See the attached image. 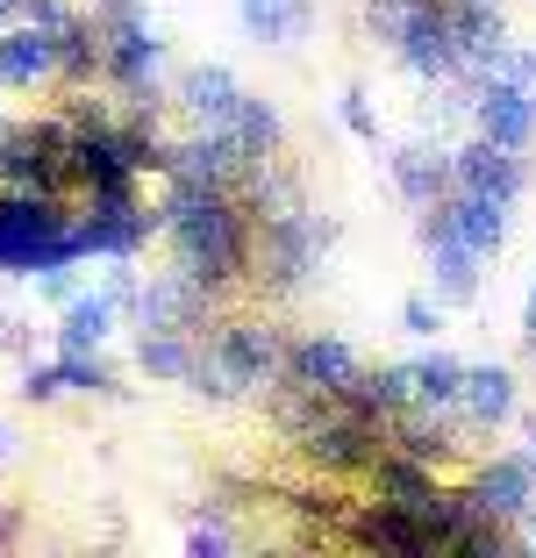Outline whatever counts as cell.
Here are the masks:
<instances>
[{
  "mask_svg": "<svg viewBox=\"0 0 536 558\" xmlns=\"http://www.w3.org/2000/svg\"><path fill=\"white\" fill-rule=\"evenodd\" d=\"M165 208H158V230L172 236V258L186 279H200L208 294L236 287L251 265V215L244 201L229 194V186H200V180H179L165 172Z\"/></svg>",
  "mask_w": 536,
  "mask_h": 558,
  "instance_id": "1",
  "label": "cell"
},
{
  "mask_svg": "<svg viewBox=\"0 0 536 558\" xmlns=\"http://www.w3.org/2000/svg\"><path fill=\"white\" fill-rule=\"evenodd\" d=\"M86 22L100 29V72L122 86L130 108H150L158 100V72H165V36L150 22V8L144 0H94Z\"/></svg>",
  "mask_w": 536,
  "mask_h": 558,
  "instance_id": "2",
  "label": "cell"
},
{
  "mask_svg": "<svg viewBox=\"0 0 536 558\" xmlns=\"http://www.w3.org/2000/svg\"><path fill=\"white\" fill-rule=\"evenodd\" d=\"M251 258H258V279L272 287V294H301L315 272H322L329 244H337V222H322V215L308 208H287V215H265V222H251Z\"/></svg>",
  "mask_w": 536,
  "mask_h": 558,
  "instance_id": "3",
  "label": "cell"
},
{
  "mask_svg": "<svg viewBox=\"0 0 536 558\" xmlns=\"http://www.w3.org/2000/svg\"><path fill=\"white\" fill-rule=\"evenodd\" d=\"M415 236H423V265H429V294L443 301V308H472L479 301V251L458 244L451 215H443V201H429L423 222H415Z\"/></svg>",
  "mask_w": 536,
  "mask_h": 558,
  "instance_id": "4",
  "label": "cell"
},
{
  "mask_svg": "<svg viewBox=\"0 0 536 558\" xmlns=\"http://www.w3.org/2000/svg\"><path fill=\"white\" fill-rule=\"evenodd\" d=\"M208 351L222 359V373L236 379V395H251V387H272L279 373H287V337H279L272 323H251V315H236V323H222L208 337Z\"/></svg>",
  "mask_w": 536,
  "mask_h": 558,
  "instance_id": "5",
  "label": "cell"
},
{
  "mask_svg": "<svg viewBox=\"0 0 536 558\" xmlns=\"http://www.w3.org/2000/svg\"><path fill=\"white\" fill-rule=\"evenodd\" d=\"M465 116H472V130L494 136V144H508V150H536V94H529V86H515V80H501V72L472 80Z\"/></svg>",
  "mask_w": 536,
  "mask_h": 558,
  "instance_id": "6",
  "label": "cell"
},
{
  "mask_svg": "<svg viewBox=\"0 0 536 558\" xmlns=\"http://www.w3.org/2000/svg\"><path fill=\"white\" fill-rule=\"evenodd\" d=\"M451 186H472V194H494V201L515 208V201L529 194V150H508V144L472 130L465 144L451 150Z\"/></svg>",
  "mask_w": 536,
  "mask_h": 558,
  "instance_id": "7",
  "label": "cell"
},
{
  "mask_svg": "<svg viewBox=\"0 0 536 558\" xmlns=\"http://www.w3.org/2000/svg\"><path fill=\"white\" fill-rule=\"evenodd\" d=\"M393 58H401L407 80H423V86H443L458 80V36H451V8L443 0H423L415 15H407V29L393 36Z\"/></svg>",
  "mask_w": 536,
  "mask_h": 558,
  "instance_id": "8",
  "label": "cell"
},
{
  "mask_svg": "<svg viewBox=\"0 0 536 558\" xmlns=\"http://www.w3.org/2000/svg\"><path fill=\"white\" fill-rule=\"evenodd\" d=\"M536 494V465L522 451H501V459H479L472 465V487L458 494L472 515H487V523H515L522 501Z\"/></svg>",
  "mask_w": 536,
  "mask_h": 558,
  "instance_id": "9",
  "label": "cell"
},
{
  "mask_svg": "<svg viewBox=\"0 0 536 558\" xmlns=\"http://www.w3.org/2000/svg\"><path fill=\"white\" fill-rule=\"evenodd\" d=\"M208 287L200 279H186V272H158V279H144L136 287V323L144 329H179V337H200V323H208Z\"/></svg>",
  "mask_w": 536,
  "mask_h": 558,
  "instance_id": "10",
  "label": "cell"
},
{
  "mask_svg": "<svg viewBox=\"0 0 536 558\" xmlns=\"http://www.w3.org/2000/svg\"><path fill=\"white\" fill-rule=\"evenodd\" d=\"M522 415V379L515 365H465V379H458V423L465 429H501Z\"/></svg>",
  "mask_w": 536,
  "mask_h": 558,
  "instance_id": "11",
  "label": "cell"
},
{
  "mask_svg": "<svg viewBox=\"0 0 536 558\" xmlns=\"http://www.w3.org/2000/svg\"><path fill=\"white\" fill-rule=\"evenodd\" d=\"M236 22L258 50H301L315 36V0H236Z\"/></svg>",
  "mask_w": 536,
  "mask_h": 558,
  "instance_id": "12",
  "label": "cell"
},
{
  "mask_svg": "<svg viewBox=\"0 0 536 558\" xmlns=\"http://www.w3.org/2000/svg\"><path fill=\"white\" fill-rule=\"evenodd\" d=\"M236 100H244V86H236L229 65H186L179 72V116L194 122V130H222L236 116Z\"/></svg>",
  "mask_w": 536,
  "mask_h": 558,
  "instance_id": "13",
  "label": "cell"
},
{
  "mask_svg": "<svg viewBox=\"0 0 536 558\" xmlns=\"http://www.w3.org/2000/svg\"><path fill=\"white\" fill-rule=\"evenodd\" d=\"M244 150H236V136L229 130H194L186 144L172 150V165L165 172H179V180H200V186H236L244 180Z\"/></svg>",
  "mask_w": 536,
  "mask_h": 558,
  "instance_id": "14",
  "label": "cell"
},
{
  "mask_svg": "<svg viewBox=\"0 0 536 558\" xmlns=\"http://www.w3.org/2000/svg\"><path fill=\"white\" fill-rule=\"evenodd\" d=\"M387 180H393V194H401L407 208H429V201L451 194V150L443 144H401L387 158Z\"/></svg>",
  "mask_w": 536,
  "mask_h": 558,
  "instance_id": "15",
  "label": "cell"
},
{
  "mask_svg": "<svg viewBox=\"0 0 536 558\" xmlns=\"http://www.w3.org/2000/svg\"><path fill=\"white\" fill-rule=\"evenodd\" d=\"M443 215H451V230H458V244H472L479 258H501V244H508V201H494V194H472V186H451L443 194Z\"/></svg>",
  "mask_w": 536,
  "mask_h": 558,
  "instance_id": "16",
  "label": "cell"
},
{
  "mask_svg": "<svg viewBox=\"0 0 536 558\" xmlns=\"http://www.w3.org/2000/svg\"><path fill=\"white\" fill-rule=\"evenodd\" d=\"M357 365L365 359H357L343 337H301V344H287V379H301V387H315V395H337Z\"/></svg>",
  "mask_w": 536,
  "mask_h": 558,
  "instance_id": "17",
  "label": "cell"
},
{
  "mask_svg": "<svg viewBox=\"0 0 536 558\" xmlns=\"http://www.w3.org/2000/svg\"><path fill=\"white\" fill-rule=\"evenodd\" d=\"M58 80V36L22 22V29H0V86H44Z\"/></svg>",
  "mask_w": 536,
  "mask_h": 558,
  "instance_id": "18",
  "label": "cell"
},
{
  "mask_svg": "<svg viewBox=\"0 0 536 558\" xmlns=\"http://www.w3.org/2000/svg\"><path fill=\"white\" fill-rule=\"evenodd\" d=\"M407 379H415V387H407V401H415V409H437V415H458V379H465V359H458V351H429V359H415L407 365Z\"/></svg>",
  "mask_w": 536,
  "mask_h": 558,
  "instance_id": "19",
  "label": "cell"
},
{
  "mask_svg": "<svg viewBox=\"0 0 536 558\" xmlns=\"http://www.w3.org/2000/svg\"><path fill=\"white\" fill-rule=\"evenodd\" d=\"M222 130L236 136V150H244V158H272V150L287 144V122H279V108L265 94H244V100H236V116H229Z\"/></svg>",
  "mask_w": 536,
  "mask_h": 558,
  "instance_id": "20",
  "label": "cell"
},
{
  "mask_svg": "<svg viewBox=\"0 0 536 558\" xmlns=\"http://www.w3.org/2000/svg\"><path fill=\"white\" fill-rule=\"evenodd\" d=\"M136 365H144L150 379H186V365H194V337H179V329H144L136 337Z\"/></svg>",
  "mask_w": 536,
  "mask_h": 558,
  "instance_id": "21",
  "label": "cell"
},
{
  "mask_svg": "<svg viewBox=\"0 0 536 558\" xmlns=\"http://www.w3.org/2000/svg\"><path fill=\"white\" fill-rule=\"evenodd\" d=\"M58 387L65 395H122V379L100 351H58Z\"/></svg>",
  "mask_w": 536,
  "mask_h": 558,
  "instance_id": "22",
  "label": "cell"
},
{
  "mask_svg": "<svg viewBox=\"0 0 536 558\" xmlns=\"http://www.w3.org/2000/svg\"><path fill=\"white\" fill-rule=\"evenodd\" d=\"M337 116H343V130H351V136H365V144H379V116H373V94H365V86H343V94H337Z\"/></svg>",
  "mask_w": 536,
  "mask_h": 558,
  "instance_id": "23",
  "label": "cell"
},
{
  "mask_svg": "<svg viewBox=\"0 0 536 558\" xmlns=\"http://www.w3.org/2000/svg\"><path fill=\"white\" fill-rule=\"evenodd\" d=\"M443 315H451V308H443L437 294H407L401 301V329H407V337H423V344H429V337H443Z\"/></svg>",
  "mask_w": 536,
  "mask_h": 558,
  "instance_id": "24",
  "label": "cell"
},
{
  "mask_svg": "<svg viewBox=\"0 0 536 558\" xmlns=\"http://www.w3.org/2000/svg\"><path fill=\"white\" fill-rule=\"evenodd\" d=\"M186 551L222 558V551H236V530H229V523H194V530H186Z\"/></svg>",
  "mask_w": 536,
  "mask_h": 558,
  "instance_id": "25",
  "label": "cell"
},
{
  "mask_svg": "<svg viewBox=\"0 0 536 558\" xmlns=\"http://www.w3.org/2000/svg\"><path fill=\"white\" fill-rule=\"evenodd\" d=\"M36 287H44V301H58V308H65L72 294H80V279H72V265H44V272H29Z\"/></svg>",
  "mask_w": 536,
  "mask_h": 558,
  "instance_id": "26",
  "label": "cell"
},
{
  "mask_svg": "<svg viewBox=\"0 0 536 558\" xmlns=\"http://www.w3.org/2000/svg\"><path fill=\"white\" fill-rule=\"evenodd\" d=\"M65 387H58V365H29L22 373V401H58Z\"/></svg>",
  "mask_w": 536,
  "mask_h": 558,
  "instance_id": "27",
  "label": "cell"
},
{
  "mask_svg": "<svg viewBox=\"0 0 536 558\" xmlns=\"http://www.w3.org/2000/svg\"><path fill=\"white\" fill-rule=\"evenodd\" d=\"M508 530H515V544H522V551H536V494H529V501H522V515H515V523H508Z\"/></svg>",
  "mask_w": 536,
  "mask_h": 558,
  "instance_id": "28",
  "label": "cell"
},
{
  "mask_svg": "<svg viewBox=\"0 0 536 558\" xmlns=\"http://www.w3.org/2000/svg\"><path fill=\"white\" fill-rule=\"evenodd\" d=\"M522 344H529V359H536V279H529V301H522Z\"/></svg>",
  "mask_w": 536,
  "mask_h": 558,
  "instance_id": "29",
  "label": "cell"
},
{
  "mask_svg": "<svg viewBox=\"0 0 536 558\" xmlns=\"http://www.w3.org/2000/svg\"><path fill=\"white\" fill-rule=\"evenodd\" d=\"M515 423H522V437H529V451H522V459L536 465V415H515Z\"/></svg>",
  "mask_w": 536,
  "mask_h": 558,
  "instance_id": "30",
  "label": "cell"
},
{
  "mask_svg": "<svg viewBox=\"0 0 536 558\" xmlns=\"http://www.w3.org/2000/svg\"><path fill=\"white\" fill-rule=\"evenodd\" d=\"M8 15H15V0H0V29H8Z\"/></svg>",
  "mask_w": 536,
  "mask_h": 558,
  "instance_id": "31",
  "label": "cell"
},
{
  "mask_svg": "<svg viewBox=\"0 0 536 558\" xmlns=\"http://www.w3.org/2000/svg\"><path fill=\"white\" fill-rule=\"evenodd\" d=\"M8 444H15V437H8V429H0V459H8Z\"/></svg>",
  "mask_w": 536,
  "mask_h": 558,
  "instance_id": "32",
  "label": "cell"
}]
</instances>
